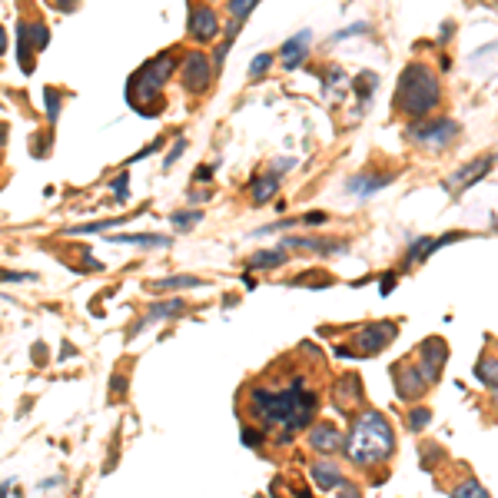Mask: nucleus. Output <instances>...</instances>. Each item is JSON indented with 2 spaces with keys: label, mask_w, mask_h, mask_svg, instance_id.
Returning a JSON list of instances; mask_svg holds the SVG:
<instances>
[{
  "label": "nucleus",
  "mask_w": 498,
  "mask_h": 498,
  "mask_svg": "<svg viewBox=\"0 0 498 498\" xmlns=\"http://www.w3.org/2000/svg\"><path fill=\"white\" fill-rule=\"evenodd\" d=\"M249 406H253V415L260 419L262 425H283L286 429V436L299 432V429H306V422L312 419V412H316V396L302 389V382H293L289 389L283 392H276V389H253V398H249Z\"/></svg>",
  "instance_id": "obj_1"
},
{
  "label": "nucleus",
  "mask_w": 498,
  "mask_h": 498,
  "mask_svg": "<svg viewBox=\"0 0 498 498\" xmlns=\"http://www.w3.org/2000/svg\"><path fill=\"white\" fill-rule=\"evenodd\" d=\"M346 459L359 469H373L396 452V432L379 412H362L346 436Z\"/></svg>",
  "instance_id": "obj_2"
},
{
  "label": "nucleus",
  "mask_w": 498,
  "mask_h": 498,
  "mask_svg": "<svg viewBox=\"0 0 498 498\" xmlns=\"http://www.w3.org/2000/svg\"><path fill=\"white\" fill-rule=\"evenodd\" d=\"M442 100V87H438V76L422 67V63H409L402 76H398L396 87V107L406 116H425L432 113Z\"/></svg>",
  "instance_id": "obj_3"
},
{
  "label": "nucleus",
  "mask_w": 498,
  "mask_h": 498,
  "mask_svg": "<svg viewBox=\"0 0 498 498\" xmlns=\"http://www.w3.org/2000/svg\"><path fill=\"white\" fill-rule=\"evenodd\" d=\"M173 67H176V57L170 50H163L157 53L153 60H147L140 67L137 74L130 76V84H126V100H130V107L143 116H149V100H157L166 87V80L173 76Z\"/></svg>",
  "instance_id": "obj_4"
},
{
  "label": "nucleus",
  "mask_w": 498,
  "mask_h": 498,
  "mask_svg": "<svg viewBox=\"0 0 498 498\" xmlns=\"http://www.w3.org/2000/svg\"><path fill=\"white\" fill-rule=\"evenodd\" d=\"M213 76H216V67H213L210 57L199 53V50L187 53L183 63H180V84H183L187 93H206L213 84Z\"/></svg>",
  "instance_id": "obj_5"
},
{
  "label": "nucleus",
  "mask_w": 498,
  "mask_h": 498,
  "mask_svg": "<svg viewBox=\"0 0 498 498\" xmlns=\"http://www.w3.org/2000/svg\"><path fill=\"white\" fill-rule=\"evenodd\" d=\"M412 140L425 149H446L452 140L459 137V124L455 120H425V124L412 126Z\"/></svg>",
  "instance_id": "obj_6"
},
{
  "label": "nucleus",
  "mask_w": 498,
  "mask_h": 498,
  "mask_svg": "<svg viewBox=\"0 0 498 498\" xmlns=\"http://www.w3.org/2000/svg\"><path fill=\"white\" fill-rule=\"evenodd\" d=\"M446 356H448V349L446 342L438 336H429L419 346V356H415V365H419V373L429 379V386L432 382H438V375H442V365H446Z\"/></svg>",
  "instance_id": "obj_7"
},
{
  "label": "nucleus",
  "mask_w": 498,
  "mask_h": 498,
  "mask_svg": "<svg viewBox=\"0 0 498 498\" xmlns=\"http://www.w3.org/2000/svg\"><path fill=\"white\" fill-rule=\"evenodd\" d=\"M392 379H396L398 398H422L425 389H429V379L419 373V365H415V362L396 365V369H392Z\"/></svg>",
  "instance_id": "obj_8"
},
{
  "label": "nucleus",
  "mask_w": 498,
  "mask_h": 498,
  "mask_svg": "<svg viewBox=\"0 0 498 498\" xmlns=\"http://www.w3.org/2000/svg\"><path fill=\"white\" fill-rule=\"evenodd\" d=\"M492 166H495V157H478V160H472L469 166H462V170H455V173L448 176L446 189L448 193H462V189H469L472 183H478Z\"/></svg>",
  "instance_id": "obj_9"
},
{
  "label": "nucleus",
  "mask_w": 498,
  "mask_h": 498,
  "mask_svg": "<svg viewBox=\"0 0 498 498\" xmlns=\"http://www.w3.org/2000/svg\"><path fill=\"white\" fill-rule=\"evenodd\" d=\"M392 339H396V323H369L365 329H359L356 346H359L365 356H375V352H382Z\"/></svg>",
  "instance_id": "obj_10"
},
{
  "label": "nucleus",
  "mask_w": 498,
  "mask_h": 498,
  "mask_svg": "<svg viewBox=\"0 0 498 498\" xmlns=\"http://www.w3.org/2000/svg\"><path fill=\"white\" fill-rule=\"evenodd\" d=\"M309 475H312V482L323 488V492H346V495H356V486H349L333 462H312Z\"/></svg>",
  "instance_id": "obj_11"
},
{
  "label": "nucleus",
  "mask_w": 498,
  "mask_h": 498,
  "mask_svg": "<svg viewBox=\"0 0 498 498\" xmlns=\"http://www.w3.org/2000/svg\"><path fill=\"white\" fill-rule=\"evenodd\" d=\"M220 34V17L210 11V7H193L189 11V37L197 44H210Z\"/></svg>",
  "instance_id": "obj_12"
},
{
  "label": "nucleus",
  "mask_w": 498,
  "mask_h": 498,
  "mask_svg": "<svg viewBox=\"0 0 498 498\" xmlns=\"http://www.w3.org/2000/svg\"><path fill=\"white\" fill-rule=\"evenodd\" d=\"M455 239H462V233H448V237H419L409 243V253H406V269L409 266H419V262H425L432 253H436L438 246H446V243H455Z\"/></svg>",
  "instance_id": "obj_13"
},
{
  "label": "nucleus",
  "mask_w": 498,
  "mask_h": 498,
  "mask_svg": "<svg viewBox=\"0 0 498 498\" xmlns=\"http://www.w3.org/2000/svg\"><path fill=\"white\" fill-rule=\"evenodd\" d=\"M309 40H312L309 30L293 34V37L283 44V50H279V63H283L286 70H299V67L306 63V57H309Z\"/></svg>",
  "instance_id": "obj_14"
},
{
  "label": "nucleus",
  "mask_w": 498,
  "mask_h": 498,
  "mask_svg": "<svg viewBox=\"0 0 498 498\" xmlns=\"http://www.w3.org/2000/svg\"><path fill=\"white\" fill-rule=\"evenodd\" d=\"M319 455H333V452H339V448L346 446V438H342V432H339L333 422H319L309 429V438H306Z\"/></svg>",
  "instance_id": "obj_15"
},
{
  "label": "nucleus",
  "mask_w": 498,
  "mask_h": 498,
  "mask_svg": "<svg viewBox=\"0 0 498 498\" xmlns=\"http://www.w3.org/2000/svg\"><path fill=\"white\" fill-rule=\"evenodd\" d=\"M279 246L286 249H309V253H349V243H336V239H312V237H289Z\"/></svg>",
  "instance_id": "obj_16"
},
{
  "label": "nucleus",
  "mask_w": 498,
  "mask_h": 498,
  "mask_svg": "<svg viewBox=\"0 0 498 498\" xmlns=\"http://www.w3.org/2000/svg\"><path fill=\"white\" fill-rule=\"evenodd\" d=\"M392 183V176L389 173H359V176H352L346 183L349 193H359V197H373L375 189H382Z\"/></svg>",
  "instance_id": "obj_17"
},
{
  "label": "nucleus",
  "mask_w": 498,
  "mask_h": 498,
  "mask_svg": "<svg viewBox=\"0 0 498 498\" xmlns=\"http://www.w3.org/2000/svg\"><path fill=\"white\" fill-rule=\"evenodd\" d=\"M336 398H339V406H352V402H359L362 398V379L356 373H349L342 375L336 382Z\"/></svg>",
  "instance_id": "obj_18"
},
{
  "label": "nucleus",
  "mask_w": 498,
  "mask_h": 498,
  "mask_svg": "<svg viewBox=\"0 0 498 498\" xmlns=\"http://www.w3.org/2000/svg\"><path fill=\"white\" fill-rule=\"evenodd\" d=\"M276 193H279V176L276 173H262L253 180V203H269Z\"/></svg>",
  "instance_id": "obj_19"
},
{
  "label": "nucleus",
  "mask_w": 498,
  "mask_h": 498,
  "mask_svg": "<svg viewBox=\"0 0 498 498\" xmlns=\"http://www.w3.org/2000/svg\"><path fill=\"white\" fill-rule=\"evenodd\" d=\"M289 256H286V246H276V249H262L256 256H249V266L253 269H276V266H283Z\"/></svg>",
  "instance_id": "obj_20"
},
{
  "label": "nucleus",
  "mask_w": 498,
  "mask_h": 498,
  "mask_svg": "<svg viewBox=\"0 0 498 498\" xmlns=\"http://www.w3.org/2000/svg\"><path fill=\"white\" fill-rule=\"evenodd\" d=\"M183 302L180 299H166V302H157L153 309L147 312V323H160V319H173V316H183Z\"/></svg>",
  "instance_id": "obj_21"
},
{
  "label": "nucleus",
  "mask_w": 498,
  "mask_h": 498,
  "mask_svg": "<svg viewBox=\"0 0 498 498\" xmlns=\"http://www.w3.org/2000/svg\"><path fill=\"white\" fill-rule=\"evenodd\" d=\"M475 375H478V382L488 389L498 386V359H492V356H486V359L475 362Z\"/></svg>",
  "instance_id": "obj_22"
},
{
  "label": "nucleus",
  "mask_w": 498,
  "mask_h": 498,
  "mask_svg": "<svg viewBox=\"0 0 498 498\" xmlns=\"http://www.w3.org/2000/svg\"><path fill=\"white\" fill-rule=\"evenodd\" d=\"M193 286H203L199 276H170V279L153 283V289H193Z\"/></svg>",
  "instance_id": "obj_23"
},
{
  "label": "nucleus",
  "mask_w": 498,
  "mask_h": 498,
  "mask_svg": "<svg viewBox=\"0 0 498 498\" xmlns=\"http://www.w3.org/2000/svg\"><path fill=\"white\" fill-rule=\"evenodd\" d=\"M113 243H133V246H170L166 237H147V233H137V237H110Z\"/></svg>",
  "instance_id": "obj_24"
},
{
  "label": "nucleus",
  "mask_w": 498,
  "mask_h": 498,
  "mask_svg": "<svg viewBox=\"0 0 498 498\" xmlns=\"http://www.w3.org/2000/svg\"><path fill=\"white\" fill-rule=\"evenodd\" d=\"M24 30H27V44H30L34 50H44V47H47L50 30H47L44 24H30V27L24 24Z\"/></svg>",
  "instance_id": "obj_25"
},
{
  "label": "nucleus",
  "mask_w": 498,
  "mask_h": 498,
  "mask_svg": "<svg viewBox=\"0 0 498 498\" xmlns=\"http://www.w3.org/2000/svg\"><path fill=\"white\" fill-rule=\"evenodd\" d=\"M256 4H260V0H226V11H229L233 20H246Z\"/></svg>",
  "instance_id": "obj_26"
},
{
  "label": "nucleus",
  "mask_w": 498,
  "mask_h": 498,
  "mask_svg": "<svg viewBox=\"0 0 498 498\" xmlns=\"http://www.w3.org/2000/svg\"><path fill=\"white\" fill-rule=\"evenodd\" d=\"M199 220H203V213L199 210H183V213H173V216H170V226H173V229H189V226H197Z\"/></svg>",
  "instance_id": "obj_27"
},
{
  "label": "nucleus",
  "mask_w": 498,
  "mask_h": 498,
  "mask_svg": "<svg viewBox=\"0 0 498 498\" xmlns=\"http://www.w3.org/2000/svg\"><path fill=\"white\" fill-rule=\"evenodd\" d=\"M452 495H459V498H482V495H488L486 492V486L482 482H475V478H469V482H462V486H455V492Z\"/></svg>",
  "instance_id": "obj_28"
},
{
  "label": "nucleus",
  "mask_w": 498,
  "mask_h": 498,
  "mask_svg": "<svg viewBox=\"0 0 498 498\" xmlns=\"http://www.w3.org/2000/svg\"><path fill=\"white\" fill-rule=\"evenodd\" d=\"M429 422H432V412H429V409H412L409 412V429H412V432H422Z\"/></svg>",
  "instance_id": "obj_29"
},
{
  "label": "nucleus",
  "mask_w": 498,
  "mask_h": 498,
  "mask_svg": "<svg viewBox=\"0 0 498 498\" xmlns=\"http://www.w3.org/2000/svg\"><path fill=\"white\" fill-rule=\"evenodd\" d=\"M269 63H273V53H260V57H253V63H249V74L262 76L266 70H269Z\"/></svg>",
  "instance_id": "obj_30"
},
{
  "label": "nucleus",
  "mask_w": 498,
  "mask_h": 498,
  "mask_svg": "<svg viewBox=\"0 0 498 498\" xmlns=\"http://www.w3.org/2000/svg\"><path fill=\"white\" fill-rule=\"evenodd\" d=\"M44 97H47V113H50V120H57V113H60V93L50 87L47 93H44Z\"/></svg>",
  "instance_id": "obj_31"
},
{
  "label": "nucleus",
  "mask_w": 498,
  "mask_h": 498,
  "mask_svg": "<svg viewBox=\"0 0 498 498\" xmlns=\"http://www.w3.org/2000/svg\"><path fill=\"white\" fill-rule=\"evenodd\" d=\"M183 149H187V140H176V143H173V149H170V153H166V160H163V166H166V170H170V166H173V163L180 160V157H183Z\"/></svg>",
  "instance_id": "obj_32"
},
{
  "label": "nucleus",
  "mask_w": 498,
  "mask_h": 498,
  "mask_svg": "<svg viewBox=\"0 0 498 498\" xmlns=\"http://www.w3.org/2000/svg\"><path fill=\"white\" fill-rule=\"evenodd\" d=\"M4 279H7V283H37V276L34 273H11V269L4 273Z\"/></svg>",
  "instance_id": "obj_33"
},
{
  "label": "nucleus",
  "mask_w": 498,
  "mask_h": 498,
  "mask_svg": "<svg viewBox=\"0 0 498 498\" xmlns=\"http://www.w3.org/2000/svg\"><path fill=\"white\" fill-rule=\"evenodd\" d=\"M379 289H382V296H386V293H392V289H396V273L382 276V279H379Z\"/></svg>",
  "instance_id": "obj_34"
},
{
  "label": "nucleus",
  "mask_w": 498,
  "mask_h": 498,
  "mask_svg": "<svg viewBox=\"0 0 498 498\" xmlns=\"http://www.w3.org/2000/svg\"><path fill=\"white\" fill-rule=\"evenodd\" d=\"M243 446L260 448V432H249V429H243Z\"/></svg>",
  "instance_id": "obj_35"
},
{
  "label": "nucleus",
  "mask_w": 498,
  "mask_h": 498,
  "mask_svg": "<svg viewBox=\"0 0 498 498\" xmlns=\"http://www.w3.org/2000/svg\"><path fill=\"white\" fill-rule=\"evenodd\" d=\"M302 223H309V226L325 223V213H306V216H302Z\"/></svg>",
  "instance_id": "obj_36"
},
{
  "label": "nucleus",
  "mask_w": 498,
  "mask_h": 498,
  "mask_svg": "<svg viewBox=\"0 0 498 498\" xmlns=\"http://www.w3.org/2000/svg\"><path fill=\"white\" fill-rule=\"evenodd\" d=\"M113 189L120 193V199L126 197V173H120V176H116V180H113Z\"/></svg>",
  "instance_id": "obj_37"
},
{
  "label": "nucleus",
  "mask_w": 498,
  "mask_h": 498,
  "mask_svg": "<svg viewBox=\"0 0 498 498\" xmlns=\"http://www.w3.org/2000/svg\"><path fill=\"white\" fill-rule=\"evenodd\" d=\"M197 180H199V183H210V180H213V166H199Z\"/></svg>",
  "instance_id": "obj_38"
},
{
  "label": "nucleus",
  "mask_w": 498,
  "mask_h": 498,
  "mask_svg": "<svg viewBox=\"0 0 498 498\" xmlns=\"http://www.w3.org/2000/svg\"><path fill=\"white\" fill-rule=\"evenodd\" d=\"M273 166L279 170V173H286V170H293V160H276Z\"/></svg>",
  "instance_id": "obj_39"
},
{
  "label": "nucleus",
  "mask_w": 498,
  "mask_h": 498,
  "mask_svg": "<svg viewBox=\"0 0 498 498\" xmlns=\"http://www.w3.org/2000/svg\"><path fill=\"white\" fill-rule=\"evenodd\" d=\"M57 7H60V11H74L76 0H57Z\"/></svg>",
  "instance_id": "obj_40"
},
{
  "label": "nucleus",
  "mask_w": 498,
  "mask_h": 498,
  "mask_svg": "<svg viewBox=\"0 0 498 498\" xmlns=\"http://www.w3.org/2000/svg\"><path fill=\"white\" fill-rule=\"evenodd\" d=\"M492 402H495V409H498V386L492 389Z\"/></svg>",
  "instance_id": "obj_41"
}]
</instances>
